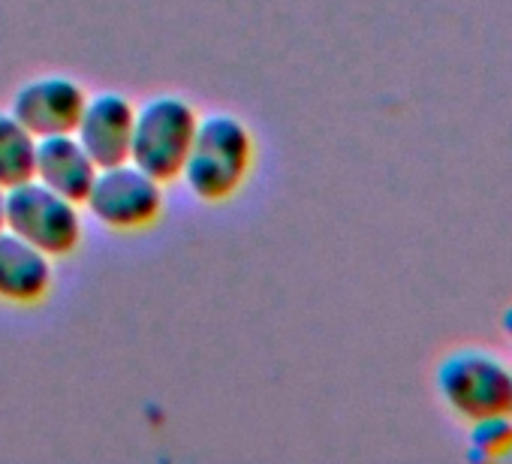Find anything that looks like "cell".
<instances>
[{
	"label": "cell",
	"mask_w": 512,
	"mask_h": 464,
	"mask_svg": "<svg viewBox=\"0 0 512 464\" xmlns=\"http://www.w3.org/2000/svg\"><path fill=\"white\" fill-rule=\"evenodd\" d=\"M37 136L28 133L10 112H0V190H13L34 178Z\"/></svg>",
	"instance_id": "cell-10"
},
{
	"label": "cell",
	"mask_w": 512,
	"mask_h": 464,
	"mask_svg": "<svg viewBox=\"0 0 512 464\" xmlns=\"http://www.w3.org/2000/svg\"><path fill=\"white\" fill-rule=\"evenodd\" d=\"M91 217L115 232H139L160 220L163 214V184L142 172L139 166L118 163L100 169L94 187L85 199Z\"/></svg>",
	"instance_id": "cell-4"
},
{
	"label": "cell",
	"mask_w": 512,
	"mask_h": 464,
	"mask_svg": "<svg viewBox=\"0 0 512 464\" xmlns=\"http://www.w3.org/2000/svg\"><path fill=\"white\" fill-rule=\"evenodd\" d=\"M503 329L512 335V311H506V317H503Z\"/></svg>",
	"instance_id": "cell-13"
},
{
	"label": "cell",
	"mask_w": 512,
	"mask_h": 464,
	"mask_svg": "<svg viewBox=\"0 0 512 464\" xmlns=\"http://www.w3.org/2000/svg\"><path fill=\"white\" fill-rule=\"evenodd\" d=\"M85 100V88L70 76H43L16 91L10 115L37 139L64 136L76 130Z\"/></svg>",
	"instance_id": "cell-6"
},
{
	"label": "cell",
	"mask_w": 512,
	"mask_h": 464,
	"mask_svg": "<svg viewBox=\"0 0 512 464\" xmlns=\"http://www.w3.org/2000/svg\"><path fill=\"white\" fill-rule=\"evenodd\" d=\"M0 229H7V190H0Z\"/></svg>",
	"instance_id": "cell-12"
},
{
	"label": "cell",
	"mask_w": 512,
	"mask_h": 464,
	"mask_svg": "<svg viewBox=\"0 0 512 464\" xmlns=\"http://www.w3.org/2000/svg\"><path fill=\"white\" fill-rule=\"evenodd\" d=\"M136 109L121 94H97L85 100L82 118L73 136L91 154L97 169H109L130 160V139H133Z\"/></svg>",
	"instance_id": "cell-7"
},
{
	"label": "cell",
	"mask_w": 512,
	"mask_h": 464,
	"mask_svg": "<svg viewBox=\"0 0 512 464\" xmlns=\"http://www.w3.org/2000/svg\"><path fill=\"white\" fill-rule=\"evenodd\" d=\"M470 440H473V446L479 449L476 458L494 455V452H500L506 443H512V422H509L506 416H485V419H476V428L470 431Z\"/></svg>",
	"instance_id": "cell-11"
},
{
	"label": "cell",
	"mask_w": 512,
	"mask_h": 464,
	"mask_svg": "<svg viewBox=\"0 0 512 464\" xmlns=\"http://www.w3.org/2000/svg\"><path fill=\"white\" fill-rule=\"evenodd\" d=\"M437 389L443 401L467 419L512 413V374L479 350H464L440 365Z\"/></svg>",
	"instance_id": "cell-5"
},
{
	"label": "cell",
	"mask_w": 512,
	"mask_h": 464,
	"mask_svg": "<svg viewBox=\"0 0 512 464\" xmlns=\"http://www.w3.org/2000/svg\"><path fill=\"white\" fill-rule=\"evenodd\" d=\"M97 172H100L97 163L91 160V154L82 148V142L73 133L37 139L34 178L46 184L49 190L61 193L64 199L85 205Z\"/></svg>",
	"instance_id": "cell-9"
},
{
	"label": "cell",
	"mask_w": 512,
	"mask_h": 464,
	"mask_svg": "<svg viewBox=\"0 0 512 464\" xmlns=\"http://www.w3.org/2000/svg\"><path fill=\"white\" fill-rule=\"evenodd\" d=\"M253 157L256 142L244 121L235 115H208L199 118L181 178L196 199L226 202L247 184Z\"/></svg>",
	"instance_id": "cell-1"
},
{
	"label": "cell",
	"mask_w": 512,
	"mask_h": 464,
	"mask_svg": "<svg viewBox=\"0 0 512 464\" xmlns=\"http://www.w3.org/2000/svg\"><path fill=\"white\" fill-rule=\"evenodd\" d=\"M7 229L52 260L76 254L85 232L79 205L37 178L7 190Z\"/></svg>",
	"instance_id": "cell-3"
},
{
	"label": "cell",
	"mask_w": 512,
	"mask_h": 464,
	"mask_svg": "<svg viewBox=\"0 0 512 464\" xmlns=\"http://www.w3.org/2000/svg\"><path fill=\"white\" fill-rule=\"evenodd\" d=\"M52 287V257L19 239L16 232L0 229V302L16 308H34L49 299Z\"/></svg>",
	"instance_id": "cell-8"
},
{
	"label": "cell",
	"mask_w": 512,
	"mask_h": 464,
	"mask_svg": "<svg viewBox=\"0 0 512 464\" xmlns=\"http://www.w3.org/2000/svg\"><path fill=\"white\" fill-rule=\"evenodd\" d=\"M199 127L196 109L184 97H154L136 109L130 163L160 184L178 181Z\"/></svg>",
	"instance_id": "cell-2"
}]
</instances>
